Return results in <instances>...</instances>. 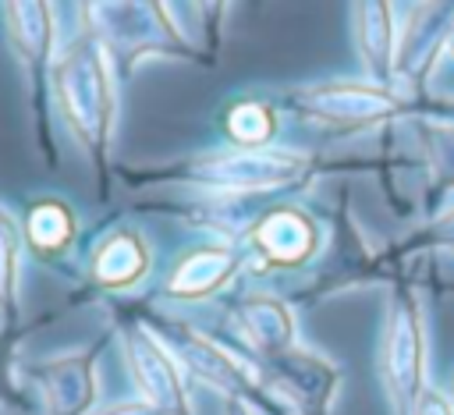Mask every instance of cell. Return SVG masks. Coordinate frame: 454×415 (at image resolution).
Returning a JSON list of instances; mask_svg holds the SVG:
<instances>
[{
	"label": "cell",
	"instance_id": "6da1fadb",
	"mask_svg": "<svg viewBox=\"0 0 454 415\" xmlns=\"http://www.w3.org/2000/svg\"><path fill=\"white\" fill-rule=\"evenodd\" d=\"M60 92L67 103V114L74 124L85 128H103L106 124V85H103V67L89 50H78L64 60L60 67Z\"/></svg>",
	"mask_w": 454,
	"mask_h": 415
},
{
	"label": "cell",
	"instance_id": "7a4b0ae2",
	"mask_svg": "<svg viewBox=\"0 0 454 415\" xmlns=\"http://www.w3.org/2000/svg\"><path fill=\"white\" fill-rule=\"evenodd\" d=\"M298 160L280 156V153H245V156H227L209 167L216 181H234V184H270V181H287L298 174Z\"/></svg>",
	"mask_w": 454,
	"mask_h": 415
},
{
	"label": "cell",
	"instance_id": "3957f363",
	"mask_svg": "<svg viewBox=\"0 0 454 415\" xmlns=\"http://www.w3.org/2000/svg\"><path fill=\"white\" fill-rule=\"evenodd\" d=\"M11 32L28 60H39L50 43V11L46 0H7Z\"/></svg>",
	"mask_w": 454,
	"mask_h": 415
},
{
	"label": "cell",
	"instance_id": "277c9868",
	"mask_svg": "<svg viewBox=\"0 0 454 415\" xmlns=\"http://www.w3.org/2000/svg\"><path fill=\"white\" fill-rule=\"evenodd\" d=\"M390 372L397 380L401 390L415 387V372H419V341H415V323L408 316L397 319L394 337H390Z\"/></svg>",
	"mask_w": 454,
	"mask_h": 415
},
{
	"label": "cell",
	"instance_id": "5b68a950",
	"mask_svg": "<svg viewBox=\"0 0 454 415\" xmlns=\"http://www.w3.org/2000/svg\"><path fill=\"white\" fill-rule=\"evenodd\" d=\"M362 39L372 53V60H383L387 57V4L383 0H365L362 7Z\"/></svg>",
	"mask_w": 454,
	"mask_h": 415
},
{
	"label": "cell",
	"instance_id": "8992f818",
	"mask_svg": "<svg viewBox=\"0 0 454 415\" xmlns=\"http://www.w3.org/2000/svg\"><path fill=\"white\" fill-rule=\"evenodd\" d=\"M206 4H220V0H206Z\"/></svg>",
	"mask_w": 454,
	"mask_h": 415
}]
</instances>
